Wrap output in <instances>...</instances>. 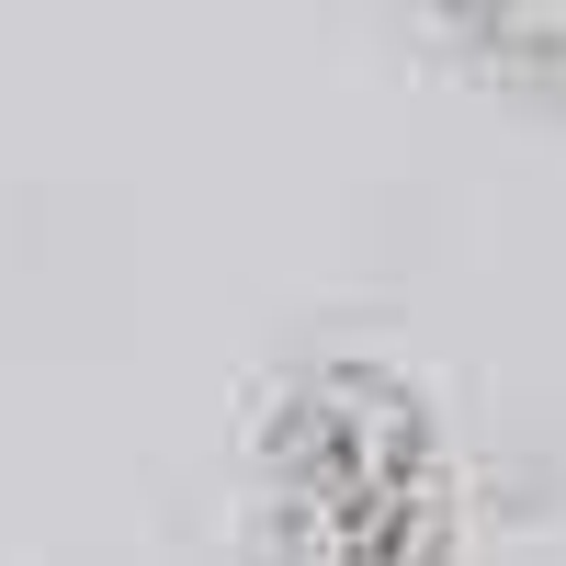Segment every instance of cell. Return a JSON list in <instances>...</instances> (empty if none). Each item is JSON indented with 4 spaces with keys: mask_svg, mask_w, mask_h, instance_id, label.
Instances as JSON below:
<instances>
[{
    "mask_svg": "<svg viewBox=\"0 0 566 566\" xmlns=\"http://www.w3.org/2000/svg\"><path fill=\"white\" fill-rule=\"evenodd\" d=\"M250 566H453L442 453L408 386L374 363H328L272 408Z\"/></svg>",
    "mask_w": 566,
    "mask_h": 566,
    "instance_id": "6da1fadb",
    "label": "cell"
},
{
    "mask_svg": "<svg viewBox=\"0 0 566 566\" xmlns=\"http://www.w3.org/2000/svg\"><path fill=\"white\" fill-rule=\"evenodd\" d=\"M442 12L522 80H566V0H442Z\"/></svg>",
    "mask_w": 566,
    "mask_h": 566,
    "instance_id": "7a4b0ae2",
    "label": "cell"
}]
</instances>
